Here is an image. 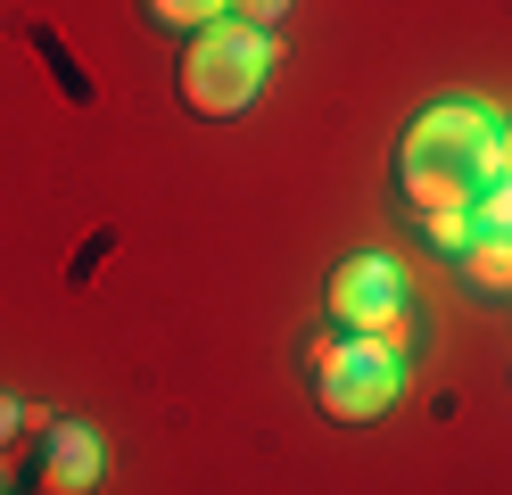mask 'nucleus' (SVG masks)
<instances>
[{
    "instance_id": "obj_1",
    "label": "nucleus",
    "mask_w": 512,
    "mask_h": 495,
    "mask_svg": "<svg viewBox=\"0 0 512 495\" xmlns=\"http://www.w3.org/2000/svg\"><path fill=\"white\" fill-rule=\"evenodd\" d=\"M488 149H496V116L479 99H438V108H422L413 132H405V149H397V182L413 198V215L471 207L488 190Z\"/></svg>"
},
{
    "instance_id": "obj_7",
    "label": "nucleus",
    "mask_w": 512,
    "mask_h": 495,
    "mask_svg": "<svg viewBox=\"0 0 512 495\" xmlns=\"http://www.w3.org/2000/svg\"><path fill=\"white\" fill-rule=\"evenodd\" d=\"M149 9V25H166V33H207V25H223V9H232V0H141Z\"/></svg>"
},
{
    "instance_id": "obj_10",
    "label": "nucleus",
    "mask_w": 512,
    "mask_h": 495,
    "mask_svg": "<svg viewBox=\"0 0 512 495\" xmlns=\"http://www.w3.org/2000/svg\"><path fill=\"white\" fill-rule=\"evenodd\" d=\"M488 182H512V124H496V149H488Z\"/></svg>"
},
{
    "instance_id": "obj_8",
    "label": "nucleus",
    "mask_w": 512,
    "mask_h": 495,
    "mask_svg": "<svg viewBox=\"0 0 512 495\" xmlns=\"http://www.w3.org/2000/svg\"><path fill=\"white\" fill-rule=\"evenodd\" d=\"M471 231H512V182H488L471 198Z\"/></svg>"
},
{
    "instance_id": "obj_5",
    "label": "nucleus",
    "mask_w": 512,
    "mask_h": 495,
    "mask_svg": "<svg viewBox=\"0 0 512 495\" xmlns=\"http://www.w3.org/2000/svg\"><path fill=\"white\" fill-rule=\"evenodd\" d=\"M108 471L100 454V429L91 421H50V446H42V495H91Z\"/></svg>"
},
{
    "instance_id": "obj_2",
    "label": "nucleus",
    "mask_w": 512,
    "mask_h": 495,
    "mask_svg": "<svg viewBox=\"0 0 512 495\" xmlns=\"http://www.w3.org/2000/svg\"><path fill=\"white\" fill-rule=\"evenodd\" d=\"M273 83V42L256 25H207L182 50V99L190 116H240Z\"/></svg>"
},
{
    "instance_id": "obj_9",
    "label": "nucleus",
    "mask_w": 512,
    "mask_h": 495,
    "mask_svg": "<svg viewBox=\"0 0 512 495\" xmlns=\"http://www.w3.org/2000/svg\"><path fill=\"white\" fill-rule=\"evenodd\" d=\"M422 231H430L446 256H463V240H471V207H438V215H422Z\"/></svg>"
},
{
    "instance_id": "obj_11",
    "label": "nucleus",
    "mask_w": 512,
    "mask_h": 495,
    "mask_svg": "<svg viewBox=\"0 0 512 495\" xmlns=\"http://www.w3.org/2000/svg\"><path fill=\"white\" fill-rule=\"evenodd\" d=\"M232 9H240V25H256V33H265L281 9H290V0H232Z\"/></svg>"
},
{
    "instance_id": "obj_4",
    "label": "nucleus",
    "mask_w": 512,
    "mask_h": 495,
    "mask_svg": "<svg viewBox=\"0 0 512 495\" xmlns=\"http://www.w3.org/2000/svg\"><path fill=\"white\" fill-rule=\"evenodd\" d=\"M331 314L347 322V339H372V347H413V314H405V273L389 256H347L331 273Z\"/></svg>"
},
{
    "instance_id": "obj_12",
    "label": "nucleus",
    "mask_w": 512,
    "mask_h": 495,
    "mask_svg": "<svg viewBox=\"0 0 512 495\" xmlns=\"http://www.w3.org/2000/svg\"><path fill=\"white\" fill-rule=\"evenodd\" d=\"M17 429H25V405H17V396H0V446H9Z\"/></svg>"
},
{
    "instance_id": "obj_3",
    "label": "nucleus",
    "mask_w": 512,
    "mask_h": 495,
    "mask_svg": "<svg viewBox=\"0 0 512 495\" xmlns=\"http://www.w3.org/2000/svg\"><path fill=\"white\" fill-rule=\"evenodd\" d=\"M405 388V363L397 347H372V339H339L314 355V396H323L331 421H380Z\"/></svg>"
},
{
    "instance_id": "obj_6",
    "label": "nucleus",
    "mask_w": 512,
    "mask_h": 495,
    "mask_svg": "<svg viewBox=\"0 0 512 495\" xmlns=\"http://www.w3.org/2000/svg\"><path fill=\"white\" fill-rule=\"evenodd\" d=\"M455 264L479 297H512V231H471Z\"/></svg>"
}]
</instances>
